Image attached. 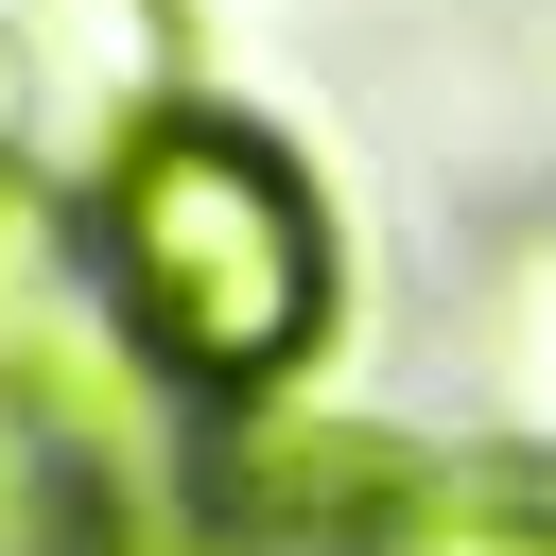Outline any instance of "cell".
<instances>
[{
    "instance_id": "6da1fadb",
    "label": "cell",
    "mask_w": 556,
    "mask_h": 556,
    "mask_svg": "<svg viewBox=\"0 0 556 556\" xmlns=\"http://www.w3.org/2000/svg\"><path fill=\"white\" fill-rule=\"evenodd\" d=\"M87 278L122 313V348L156 365V400L261 417L313 382L348 261H330V191L243 122V104H156L104 174H87Z\"/></svg>"
},
{
    "instance_id": "7a4b0ae2",
    "label": "cell",
    "mask_w": 556,
    "mask_h": 556,
    "mask_svg": "<svg viewBox=\"0 0 556 556\" xmlns=\"http://www.w3.org/2000/svg\"><path fill=\"white\" fill-rule=\"evenodd\" d=\"M452 556H556V434H486V452H469Z\"/></svg>"
},
{
    "instance_id": "3957f363",
    "label": "cell",
    "mask_w": 556,
    "mask_h": 556,
    "mask_svg": "<svg viewBox=\"0 0 556 556\" xmlns=\"http://www.w3.org/2000/svg\"><path fill=\"white\" fill-rule=\"evenodd\" d=\"M17 243H35V208L0 191V330H17Z\"/></svg>"
}]
</instances>
